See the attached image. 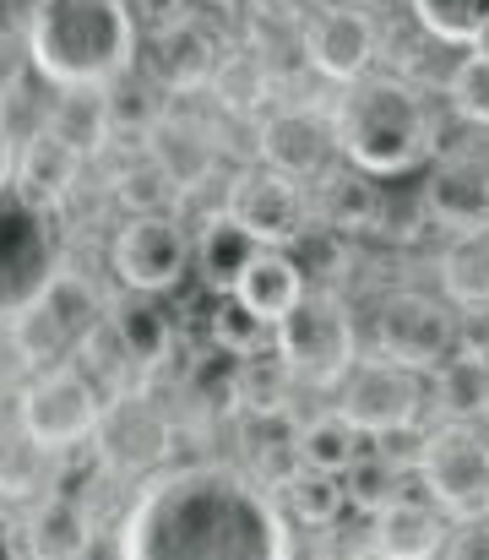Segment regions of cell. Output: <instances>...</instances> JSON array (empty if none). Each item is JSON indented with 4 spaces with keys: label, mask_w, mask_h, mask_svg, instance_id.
<instances>
[{
    "label": "cell",
    "mask_w": 489,
    "mask_h": 560,
    "mask_svg": "<svg viewBox=\"0 0 489 560\" xmlns=\"http://www.w3.org/2000/svg\"><path fill=\"white\" fill-rule=\"evenodd\" d=\"M414 22H419L435 44L468 49L489 27V0H414Z\"/></svg>",
    "instance_id": "cell-30"
},
{
    "label": "cell",
    "mask_w": 489,
    "mask_h": 560,
    "mask_svg": "<svg viewBox=\"0 0 489 560\" xmlns=\"http://www.w3.org/2000/svg\"><path fill=\"white\" fill-rule=\"evenodd\" d=\"M148 159L168 175V186L179 196H190V190L207 186V175L218 170V142L185 115H159L148 126Z\"/></svg>",
    "instance_id": "cell-16"
},
{
    "label": "cell",
    "mask_w": 489,
    "mask_h": 560,
    "mask_svg": "<svg viewBox=\"0 0 489 560\" xmlns=\"http://www.w3.org/2000/svg\"><path fill=\"white\" fill-rule=\"evenodd\" d=\"M0 186H16V148H11L5 126H0Z\"/></svg>",
    "instance_id": "cell-39"
},
{
    "label": "cell",
    "mask_w": 489,
    "mask_h": 560,
    "mask_svg": "<svg viewBox=\"0 0 489 560\" xmlns=\"http://www.w3.org/2000/svg\"><path fill=\"white\" fill-rule=\"evenodd\" d=\"M115 550L126 560H289L300 545L261 479L229 463H179L137 490Z\"/></svg>",
    "instance_id": "cell-1"
},
{
    "label": "cell",
    "mask_w": 489,
    "mask_h": 560,
    "mask_svg": "<svg viewBox=\"0 0 489 560\" xmlns=\"http://www.w3.org/2000/svg\"><path fill=\"white\" fill-rule=\"evenodd\" d=\"M446 93H452V109H457L468 126H485L489 131V55H474V49H468V60L452 71Z\"/></svg>",
    "instance_id": "cell-35"
},
{
    "label": "cell",
    "mask_w": 489,
    "mask_h": 560,
    "mask_svg": "<svg viewBox=\"0 0 489 560\" xmlns=\"http://www.w3.org/2000/svg\"><path fill=\"white\" fill-rule=\"evenodd\" d=\"M212 71H218L212 38H207V33H201L196 22L174 16V22H168V33L159 38V77L168 82V88L190 93V88L212 82Z\"/></svg>",
    "instance_id": "cell-25"
},
{
    "label": "cell",
    "mask_w": 489,
    "mask_h": 560,
    "mask_svg": "<svg viewBox=\"0 0 489 560\" xmlns=\"http://www.w3.org/2000/svg\"><path fill=\"white\" fill-rule=\"evenodd\" d=\"M397 463H386L375 446H364L353 463H348V474H342V490H348V506H359V512H381L392 495H403V485H397Z\"/></svg>",
    "instance_id": "cell-33"
},
{
    "label": "cell",
    "mask_w": 489,
    "mask_h": 560,
    "mask_svg": "<svg viewBox=\"0 0 489 560\" xmlns=\"http://www.w3.org/2000/svg\"><path fill=\"white\" fill-rule=\"evenodd\" d=\"M375 545V556H441V539H446V528H441V517L419 501V495H392L381 512H375V534H370Z\"/></svg>",
    "instance_id": "cell-21"
},
{
    "label": "cell",
    "mask_w": 489,
    "mask_h": 560,
    "mask_svg": "<svg viewBox=\"0 0 489 560\" xmlns=\"http://www.w3.org/2000/svg\"><path fill=\"white\" fill-rule=\"evenodd\" d=\"M485 430H489V424H485Z\"/></svg>",
    "instance_id": "cell-43"
},
{
    "label": "cell",
    "mask_w": 489,
    "mask_h": 560,
    "mask_svg": "<svg viewBox=\"0 0 489 560\" xmlns=\"http://www.w3.org/2000/svg\"><path fill=\"white\" fill-rule=\"evenodd\" d=\"M93 441L104 446V457L126 474H159L174 452V424L148 392H126L98 413Z\"/></svg>",
    "instance_id": "cell-11"
},
{
    "label": "cell",
    "mask_w": 489,
    "mask_h": 560,
    "mask_svg": "<svg viewBox=\"0 0 489 560\" xmlns=\"http://www.w3.org/2000/svg\"><path fill=\"white\" fill-rule=\"evenodd\" d=\"M229 212L261 240V245H294L305 234V186L278 170H240L229 180Z\"/></svg>",
    "instance_id": "cell-13"
},
{
    "label": "cell",
    "mask_w": 489,
    "mask_h": 560,
    "mask_svg": "<svg viewBox=\"0 0 489 560\" xmlns=\"http://www.w3.org/2000/svg\"><path fill=\"white\" fill-rule=\"evenodd\" d=\"M190 261H196V240L168 212H131L120 223V234H115V250H109V267H115L120 289H137V294L179 289Z\"/></svg>",
    "instance_id": "cell-8"
},
{
    "label": "cell",
    "mask_w": 489,
    "mask_h": 560,
    "mask_svg": "<svg viewBox=\"0 0 489 560\" xmlns=\"http://www.w3.org/2000/svg\"><path fill=\"white\" fill-rule=\"evenodd\" d=\"M27 66L49 88H115L137 66L131 0H33Z\"/></svg>",
    "instance_id": "cell-2"
},
{
    "label": "cell",
    "mask_w": 489,
    "mask_h": 560,
    "mask_svg": "<svg viewBox=\"0 0 489 560\" xmlns=\"http://www.w3.org/2000/svg\"><path fill=\"white\" fill-rule=\"evenodd\" d=\"M267 88H272V77H267L261 55H251V49L223 55L218 71H212V93H218V104H229V109H256V104H267Z\"/></svg>",
    "instance_id": "cell-32"
},
{
    "label": "cell",
    "mask_w": 489,
    "mask_h": 560,
    "mask_svg": "<svg viewBox=\"0 0 489 560\" xmlns=\"http://www.w3.org/2000/svg\"><path fill=\"white\" fill-rule=\"evenodd\" d=\"M435 397L452 419H479L489 413V360L474 349H457L452 360L435 365Z\"/></svg>",
    "instance_id": "cell-27"
},
{
    "label": "cell",
    "mask_w": 489,
    "mask_h": 560,
    "mask_svg": "<svg viewBox=\"0 0 489 560\" xmlns=\"http://www.w3.org/2000/svg\"><path fill=\"white\" fill-rule=\"evenodd\" d=\"M267 327H272V322H261V316L245 311L234 294H223L218 311H212V349L229 354V360H251V354H261Z\"/></svg>",
    "instance_id": "cell-34"
},
{
    "label": "cell",
    "mask_w": 489,
    "mask_h": 560,
    "mask_svg": "<svg viewBox=\"0 0 489 560\" xmlns=\"http://www.w3.org/2000/svg\"><path fill=\"white\" fill-rule=\"evenodd\" d=\"M109 88H66V98L49 109V131L60 137V142H71L82 159H93L109 137H115V109H109V98H104Z\"/></svg>",
    "instance_id": "cell-23"
},
{
    "label": "cell",
    "mask_w": 489,
    "mask_h": 560,
    "mask_svg": "<svg viewBox=\"0 0 489 560\" xmlns=\"http://www.w3.org/2000/svg\"><path fill=\"white\" fill-rule=\"evenodd\" d=\"M419 402H424V371H414V365H403L392 354L353 360V371L342 375V397H337V408L364 435H381L392 424L419 419Z\"/></svg>",
    "instance_id": "cell-10"
},
{
    "label": "cell",
    "mask_w": 489,
    "mask_h": 560,
    "mask_svg": "<svg viewBox=\"0 0 489 560\" xmlns=\"http://www.w3.org/2000/svg\"><path fill=\"white\" fill-rule=\"evenodd\" d=\"M375 175H364V170H353V175H326L322 186L331 190L326 201H331V223L342 229V234H359V229H375L381 223V190L370 186Z\"/></svg>",
    "instance_id": "cell-31"
},
{
    "label": "cell",
    "mask_w": 489,
    "mask_h": 560,
    "mask_svg": "<svg viewBox=\"0 0 489 560\" xmlns=\"http://www.w3.org/2000/svg\"><path fill=\"white\" fill-rule=\"evenodd\" d=\"M419 479L446 517H485L489 512V430L474 419H446L430 430L419 457Z\"/></svg>",
    "instance_id": "cell-7"
},
{
    "label": "cell",
    "mask_w": 489,
    "mask_h": 560,
    "mask_svg": "<svg viewBox=\"0 0 489 560\" xmlns=\"http://www.w3.org/2000/svg\"><path fill=\"white\" fill-rule=\"evenodd\" d=\"M256 250H261V240L229 207L212 212V218H201V229H196V272H201V283L212 294H234V283L256 261Z\"/></svg>",
    "instance_id": "cell-18"
},
{
    "label": "cell",
    "mask_w": 489,
    "mask_h": 560,
    "mask_svg": "<svg viewBox=\"0 0 489 560\" xmlns=\"http://www.w3.org/2000/svg\"><path fill=\"white\" fill-rule=\"evenodd\" d=\"M441 289L452 305H463L468 316L489 311V229H463L446 250H441Z\"/></svg>",
    "instance_id": "cell-22"
},
{
    "label": "cell",
    "mask_w": 489,
    "mask_h": 560,
    "mask_svg": "<svg viewBox=\"0 0 489 560\" xmlns=\"http://www.w3.org/2000/svg\"><path fill=\"white\" fill-rule=\"evenodd\" d=\"M115 196H120V207H131V212H163V201L174 196V186H168V175H163L153 159H142L137 170H126V175L115 180Z\"/></svg>",
    "instance_id": "cell-36"
},
{
    "label": "cell",
    "mask_w": 489,
    "mask_h": 560,
    "mask_svg": "<svg viewBox=\"0 0 489 560\" xmlns=\"http://www.w3.org/2000/svg\"><path fill=\"white\" fill-rule=\"evenodd\" d=\"M11 338H16L22 360H33V365H60V354L77 343V322H71L55 300H44V305H33V311L11 327Z\"/></svg>",
    "instance_id": "cell-29"
},
{
    "label": "cell",
    "mask_w": 489,
    "mask_h": 560,
    "mask_svg": "<svg viewBox=\"0 0 489 560\" xmlns=\"http://www.w3.org/2000/svg\"><path fill=\"white\" fill-rule=\"evenodd\" d=\"M278 501H283V512L300 528H331L342 517V506H348V490H342V474L300 463L289 479H278Z\"/></svg>",
    "instance_id": "cell-24"
},
{
    "label": "cell",
    "mask_w": 489,
    "mask_h": 560,
    "mask_svg": "<svg viewBox=\"0 0 489 560\" xmlns=\"http://www.w3.org/2000/svg\"><path fill=\"white\" fill-rule=\"evenodd\" d=\"M82 180V153L71 142H60L49 126H38L22 148H16V190L33 196L38 207H60Z\"/></svg>",
    "instance_id": "cell-17"
},
{
    "label": "cell",
    "mask_w": 489,
    "mask_h": 560,
    "mask_svg": "<svg viewBox=\"0 0 489 560\" xmlns=\"http://www.w3.org/2000/svg\"><path fill=\"white\" fill-rule=\"evenodd\" d=\"M468 49H474V55H489V27L479 33V38H474V44H468Z\"/></svg>",
    "instance_id": "cell-40"
},
{
    "label": "cell",
    "mask_w": 489,
    "mask_h": 560,
    "mask_svg": "<svg viewBox=\"0 0 489 560\" xmlns=\"http://www.w3.org/2000/svg\"><path fill=\"white\" fill-rule=\"evenodd\" d=\"M294 386H300V381L283 365V354H251V360L240 365V402H234V408H245V413H256V419H278V413L289 408V392H294Z\"/></svg>",
    "instance_id": "cell-28"
},
{
    "label": "cell",
    "mask_w": 489,
    "mask_h": 560,
    "mask_svg": "<svg viewBox=\"0 0 489 560\" xmlns=\"http://www.w3.org/2000/svg\"><path fill=\"white\" fill-rule=\"evenodd\" d=\"M261 164L300 180V186H322L331 175V159L342 153L337 148V131H331V115H316V109H278L261 120Z\"/></svg>",
    "instance_id": "cell-12"
},
{
    "label": "cell",
    "mask_w": 489,
    "mask_h": 560,
    "mask_svg": "<svg viewBox=\"0 0 489 560\" xmlns=\"http://www.w3.org/2000/svg\"><path fill=\"white\" fill-rule=\"evenodd\" d=\"M441 556L446 560H485L489 556V512L485 517H457V528H446L441 539Z\"/></svg>",
    "instance_id": "cell-38"
},
{
    "label": "cell",
    "mask_w": 489,
    "mask_h": 560,
    "mask_svg": "<svg viewBox=\"0 0 489 560\" xmlns=\"http://www.w3.org/2000/svg\"><path fill=\"white\" fill-rule=\"evenodd\" d=\"M375 343L381 354L414 365V371H435L441 360L457 354V322L441 300L430 294H414V289H397L375 305Z\"/></svg>",
    "instance_id": "cell-9"
},
{
    "label": "cell",
    "mask_w": 489,
    "mask_h": 560,
    "mask_svg": "<svg viewBox=\"0 0 489 560\" xmlns=\"http://www.w3.org/2000/svg\"><path fill=\"white\" fill-rule=\"evenodd\" d=\"M364 446H370V435H364V430H359L342 408L316 413V419L300 430V463L326 468V474H348V463H353Z\"/></svg>",
    "instance_id": "cell-26"
},
{
    "label": "cell",
    "mask_w": 489,
    "mask_h": 560,
    "mask_svg": "<svg viewBox=\"0 0 489 560\" xmlns=\"http://www.w3.org/2000/svg\"><path fill=\"white\" fill-rule=\"evenodd\" d=\"M11 550H16V545H5V528H0V556H11Z\"/></svg>",
    "instance_id": "cell-41"
},
{
    "label": "cell",
    "mask_w": 489,
    "mask_h": 560,
    "mask_svg": "<svg viewBox=\"0 0 489 560\" xmlns=\"http://www.w3.org/2000/svg\"><path fill=\"white\" fill-rule=\"evenodd\" d=\"M305 294V267L283 250V245H261L256 250V261L240 272V283H234V300L245 305V311H256L261 322H278V316H289V305Z\"/></svg>",
    "instance_id": "cell-19"
},
{
    "label": "cell",
    "mask_w": 489,
    "mask_h": 560,
    "mask_svg": "<svg viewBox=\"0 0 489 560\" xmlns=\"http://www.w3.org/2000/svg\"><path fill=\"white\" fill-rule=\"evenodd\" d=\"M98 413H104V397L77 365H49L16 392V430L38 452L82 446L98 430Z\"/></svg>",
    "instance_id": "cell-6"
},
{
    "label": "cell",
    "mask_w": 489,
    "mask_h": 560,
    "mask_svg": "<svg viewBox=\"0 0 489 560\" xmlns=\"http://www.w3.org/2000/svg\"><path fill=\"white\" fill-rule=\"evenodd\" d=\"M370 446H375L386 463H397V468H419V457H424V446H430V430H419V419H408V424H392V430L370 435Z\"/></svg>",
    "instance_id": "cell-37"
},
{
    "label": "cell",
    "mask_w": 489,
    "mask_h": 560,
    "mask_svg": "<svg viewBox=\"0 0 489 560\" xmlns=\"http://www.w3.org/2000/svg\"><path fill=\"white\" fill-rule=\"evenodd\" d=\"M55 278L60 256L49 207H38L16 186H0V327H16L33 305H44Z\"/></svg>",
    "instance_id": "cell-5"
},
{
    "label": "cell",
    "mask_w": 489,
    "mask_h": 560,
    "mask_svg": "<svg viewBox=\"0 0 489 560\" xmlns=\"http://www.w3.org/2000/svg\"><path fill=\"white\" fill-rule=\"evenodd\" d=\"M342 5H370V0H342Z\"/></svg>",
    "instance_id": "cell-42"
},
{
    "label": "cell",
    "mask_w": 489,
    "mask_h": 560,
    "mask_svg": "<svg viewBox=\"0 0 489 560\" xmlns=\"http://www.w3.org/2000/svg\"><path fill=\"white\" fill-rule=\"evenodd\" d=\"M272 349L283 354V365L294 371L300 386H316V392L342 386V375L359 360L353 316H348L342 294L322 289V283H305V294L289 305V316L272 322Z\"/></svg>",
    "instance_id": "cell-4"
},
{
    "label": "cell",
    "mask_w": 489,
    "mask_h": 560,
    "mask_svg": "<svg viewBox=\"0 0 489 560\" xmlns=\"http://www.w3.org/2000/svg\"><path fill=\"white\" fill-rule=\"evenodd\" d=\"M424 212L452 234L489 229V159H474V153L441 159L424 186Z\"/></svg>",
    "instance_id": "cell-15"
},
{
    "label": "cell",
    "mask_w": 489,
    "mask_h": 560,
    "mask_svg": "<svg viewBox=\"0 0 489 560\" xmlns=\"http://www.w3.org/2000/svg\"><path fill=\"white\" fill-rule=\"evenodd\" d=\"M337 148L353 170L386 180L430 164L435 153V120L424 109V93L397 71H364L342 82V98L331 109Z\"/></svg>",
    "instance_id": "cell-3"
},
{
    "label": "cell",
    "mask_w": 489,
    "mask_h": 560,
    "mask_svg": "<svg viewBox=\"0 0 489 560\" xmlns=\"http://www.w3.org/2000/svg\"><path fill=\"white\" fill-rule=\"evenodd\" d=\"M109 338L120 349V360H131L137 371H159L168 360V343H174V327L159 311V294H126L115 311H109Z\"/></svg>",
    "instance_id": "cell-20"
},
{
    "label": "cell",
    "mask_w": 489,
    "mask_h": 560,
    "mask_svg": "<svg viewBox=\"0 0 489 560\" xmlns=\"http://www.w3.org/2000/svg\"><path fill=\"white\" fill-rule=\"evenodd\" d=\"M375 49H381V33L370 22L364 5H342L331 0L322 16L305 27V60L322 71L326 82H353L375 66Z\"/></svg>",
    "instance_id": "cell-14"
}]
</instances>
